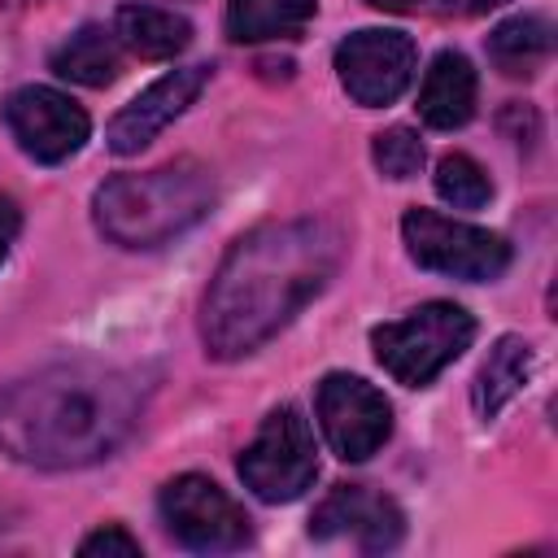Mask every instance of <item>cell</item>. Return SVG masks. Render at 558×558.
I'll list each match as a JSON object with an SVG mask.
<instances>
[{"label":"cell","mask_w":558,"mask_h":558,"mask_svg":"<svg viewBox=\"0 0 558 558\" xmlns=\"http://www.w3.org/2000/svg\"><path fill=\"white\" fill-rule=\"evenodd\" d=\"M340 253L344 240L323 218L262 222L244 231L209 279L201 305L205 349L222 362L262 349L327 288Z\"/></svg>","instance_id":"cell-1"},{"label":"cell","mask_w":558,"mask_h":558,"mask_svg":"<svg viewBox=\"0 0 558 558\" xmlns=\"http://www.w3.org/2000/svg\"><path fill=\"white\" fill-rule=\"evenodd\" d=\"M140 405L135 375L105 362H57L0 392V449L44 471L87 466L131 436Z\"/></svg>","instance_id":"cell-2"},{"label":"cell","mask_w":558,"mask_h":558,"mask_svg":"<svg viewBox=\"0 0 558 558\" xmlns=\"http://www.w3.org/2000/svg\"><path fill=\"white\" fill-rule=\"evenodd\" d=\"M214 205V179L201 161L183 157L144 174H113L96 187V227L122 248H157L196 227Z\"/></svg>","instance_id":"cell-3"},{"label":"cell","mask_w":558,"mask_h":558,"mask_svg":"<svg viewBox=\"0 0 558 558\" xmlns=\"http://www.w3.org/2000/svg\"><path fill=\"white\" fill-rule=\"evenodd\" d=\"M471 340H475V318L453 301H427L414 314L397 323H379L371 331L379 366L405 388L432 384Z\"/></svg>","instance_id":"cell-4"},{"label":"cell","mask_w":558,"mask_h":558,"mask_svg":"<svg viewBox=\"0 0 558 558\" xmlns=\"http://www.w3.org/2000/svg\"><path fill=\"white\" fill-rule=\"evenodd\" d=\"M318 475L314 432L296 405H279L262 418L257 436L240 453V480L257 501H296Z\"/></svg>","instance_id":"cell-5"},{"label":"cell","mask_w":558,"mask_h":558,"mask_svg":"<svg viewBox=\"0 0 558 558\" xmlns=\"http://www.w3.org/2000/svg\"><path fill=\"white\" fill-rule=\"evenodd\" d=\"M401 235H405L410 257L423 270L453 275L466 283L497 279L510 266V244L497 231L462 222V218H445L436 209H410L401 218Z\"/></svg>","instance_id":"cell-6"},{"label":"cell","mask_w":558,"mask_h":558,"mask_svg":"<svg viewBox=\"0 0 558 558\" xmlns=\"http://www.w3.org/2000/svg\"><path fill=\"white\" fill-rule=\"evenodd\" d=\"M161 519L166 532L196 554H231L253 541L248 514L205 475H179L161 488Z\"/></svg>","instance_id":"cell-7"},{"label":"cell","mask_w":558,"mask_h":558,"mask_svg":"<svg viewBox=\"0 0 558 558\" xmlns=\"http://www.w3.org/2000/svg\"><path fill=\"white\" fill-rule=\"evenodd\" d=\"M314 410H318V427H323L331 453L344 458V462H366L392 436V405H388V397L375 384L357 379V375L331 371L318 384Z\"/></svg>","instance_id":"cell-8"},{"label":"cell","mask_w":558,"mask_h":558,"mask_svg":"<svg viewBox=\"0 0 558 558\" xmlns=\"http://www.w3.org/2000/svg\"><path fill=\"white\" fill-rule=\"evenodd\" d=\"M414 61H418V52L405 31L366 26V31H353L349 39H340V48H336L340 87L366 109L392 105L410 87Z\"/></svg>","instance_id":"cell-9"},{"label":"cell","mask_w":558,"mask_h":558,"mask_svg":"<svg viewBox=\"0 0 558 558\" xmlns=\"http://www.w3.org/2000/svg\"><path fill=\"white\" fill-rule=\"evenodd\" d=\"M4 122L17 140V148L44 166H57L65 157H74L92 131L87 113L57 87H17L9 100H4Z\"/></svg>","instance_id":"cell-10"},{"label":"cell","mask_w":558,"mask_h":558,"mask_svg":"<svg viewBox=\"0 0 558 558\" xmlns=\"http://www.w3.org/2000/svg\"><path fill=\"white\" fill-rule=\"evenodd\" d=\"M401 532H405V519H401L397 501L366 484H336L310 519V536H318V541L349 536L366 554L392 549L401 541Z\"/></svg>","instance_id":"cell-11"},{"label":"cell","mask_w":558,"mask_h":558,"mask_svg":"<svg viewBox=\"0 0 558 558\" xmlns=\"http://www.w3.org/2000/svg\"><path fill=\"white\" fill-rule=\"evenodd\" d=\"M205 83H209V65H183V70L161 74L153 87H144L131 105H122V109L113 113V122H109V131H105L109 148H113L118 157H126V153H140L144 144H153V140L201 96Z\"/></svg>","instance_id":"cell-12"},{"label":"cell","mask_w":558,"mask_h":558,"mask_svg":"<svg viewBox=\"0 0 558 558\" xmlns=\"http://www.w3.org/2000/svg\"><path fill=\"white\" fill-rule=\"evenodd\" d=\"M475 92H480L475 65H471L462 52L445 48V52L432 57V65H427V74H423V87H418V118H423L427 126H436V131H458V126H466L471 113H475Z\"/></svg>","instance_id":"cell-13"},{"label":"cell","mask_w":558,"mask_h":558,"mask_svg":"<svg viewBox=\"0 0 558 558\" xmlns=\"http://www.w3.org/2000/svg\"><path fill=\"white\" fill-rule=\"evenodd\" d=\"M113 35L122 48H131L144 61H170L192 44L187 17L170 9H153V4H122L113 13Z\"/></svg>","instance_id":"cell-14"},{"label":"cell","mask_w":558,"mask_h":558,"mask_svg":"<svg viewBox=\"0 0 558 558\" xmlns=\"http://www.w3.org/2000/svg\"><path fill=\"white\" fill-rule=\"evenodd\" d=\"M527 375H532V344L523 336H501L488 349V357L475 375V388H471L480 418H497L501 405L527 384Z\"/></svg>","instance_id":"cell-15"},{"label":"cell","mask_w":558,"mask_h":558,"mask_svg":"<svg viewBox=\"0 0 558 558\" xmlns=\"http://www.w3.org/2000/svg\"><path fill=\"white\" fill-rule=\"evenodd\" d=\"M554 52V26L549 17L541 13H523V17H510L501 22L493 35H488V57L501 74L510 78H527L536 74Z\"/></svg>","instance_id":"cell-16"},{"label":"cell","mask_w":558,"mask_h":558,"mask_svg":"<svg viewBox=\"0 0 558 558\" xmlns=\"http://www.w3.org/2000/svg\"><path fill=\"white\" fill-rule=\"evenodd\" d=\"M314 17V0H227V35L235 44L292 39Z\"/></svg>","instance_id":"cell-17"},{"label":"cell","mask_w":558,"mask_h":558,"mask_svg":"<svg viewBox=\"0 0 558 558\" xmlns=\"http://www.w3.org/2000/svg\"><path fill=\"white\" fill-rule=\"evenodd\" d=\"M52 70L70 83L83 87H105L118 78L122 70V52H118V35L105 26H78L57 52H52Z\"/></svg>","instance_id":"cell-18"},{"label":"cell","mask_w":558,"mask_h":558,"mask_svg":"<svg viewBox=\"0 0 558 558\" xmlns=\"http://www.w3.org/2000/svg\"><path fill=\"white\" fill-rule=\"evenodd\" d=\"M436 192L440 201H449L453 209H480L493 196V183L484 174V166L466 153H445L436 166Z\"/></svg>","instance_id":"cell-19"},{"label":"cell","mask_w":558,"mask_h":558,"mask_svg":"<svg viewBox=\"0 0 558 558\" xmlns=\"http://www.w3.org/2000/svg\"><path fill=\"white\" fill-rule=\"evenodd\" d=\"M371 157H375L379 174H388V179H414L418 166H423V140L410 126H388V131L375 135Z\"/></svg>","instance_id":"cell-20"},{"label":"cell","mask_w":558,"mask_h":558,"mask_svg":"<svg viewBox=\"0 0 558 558\" xmlns=\"http://www.w3.org/2000/svg\"><path fill=\"white\" fill-rule=\"evenodd\" d=\"M78 554H87V558H96V554H118V558H140V541L126 532V527H118V523H109V527H96L92 536H83V545H78Z\"/></svg>","instance_id":"cell-21"},{"label":"cell","mask_w":558,"mask_h":558,"mask_svg":"<svg viewBox=\"0 0 558 558\" xmlns=\"http://www.w3.org/2000/svg\"><path fill=\"white\" fill-rule=\"evenodd\" d=\"M17 227H22V214H17V201L0 192V262L9 257V244L17 240Z\"/></svg>","instance_id":"cell-22"},{"label":"cell","mask_w":558,"mask_h":558,"mask_svg":"<svg viewBox=\"0 0 558 558\" xmlns=\"http://www.w3.org/2000/svg\"><path fill=\"white\" fill-rule=\"evenodd\" d=\"M497 4H506V0H449V9H458V13H466V17L488 13V9H497Z\"/></svg>","instance_id":"cell-23"},{"label":"cell","mask_w":558,"mask_h":558,"mask_svg":"<svg viewBox=\"0 0 558 558\" xmlns=\"http://www.w3.org/2000/svg\"><path fill=\"white\" fill-rule=\"evenodd\" d=\"M375 9H384V13H410V9H418V0H371Z\"/></svg>","instance_id":"cell-24"}]
</instances>
